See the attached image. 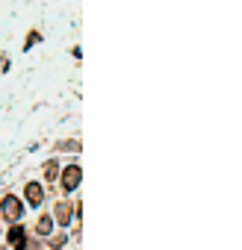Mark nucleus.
Wrapping results in <instances>:
<instances>
[{
    "instance_id": "1",
    "label": "nucleus",
    "mask_w": 242,
    "mask_h": 250,
    "mask_svg": "<svg viewBox=\"0 0 242 250\" xmlns=\"http://www.w3.org/2000/svg\"><path fill=\"white\" fill-rule=\"evenodd\" d=\"M0 215H3L9 224L21 221V215H24V200H18L15 194H6L3 200H0Z\"/></svg>"
},
{
    "instance_id": "7",
    "label": "nucleus",
    "mask_w": 242,
    "mask_h": 250,
    "mask_svg": "<svg viewBox=\"0 0 242 250\" xmlns=\"http://www.w3.org/2000/svg\"><path fill=\"white\" fill-rule=\"evenodd\" d=\"M56 174H59V165L50 159V162L45 165V177H48V180H56Z\"/></svg>"
},
{
    "instance_id": "5",
    "label": "nucleus",
    "mask_w": 242,
    "mask_h": 250,
    "mask_svg": "<svg viewBox=\"0 0 242 250\" xmlns=\"http://www.w3.org/2000/svg\"><path fill=\"white\" fill-rule=\"evenodd\" d=\"M53 224L71 227V203H68V200H59V203H56V221H53Z\"/></svg>"
},
{
    "instance_id": "3",
    "label": "nucleus",
    "mask_w": 242,
    "mask_h": 250,
    "mask_svg": "<svg viewBox=\"0 0 242 250\" xmlns=\"http://www.w3.org/2000/svg\"><path fill=\"white\" fill-rule=\"evenodd\" d=\"M80 177H83L80 165H68V168L62 171V186H65V191H77V186H80Z\"/></svg>"
},
{
    "instance_id": "8",
    "label": "nucleus",
    "mask_w": 242,
    "mask_h": 250,
    "mask_svg": "<svg viewBox=\"0 0 242 250\" xmlns=\"http://www.w3.org/2000/svg\"><path fill=\"white\" fill-rule=\"evenodd\" d=\"M39 42H42V36H39V33H36V30H33V33H30V39H27V42H24V50H30V47H36V44H39Z\"/></svg>"
},
{
    "instance_id": "2",
    "label": "nucleus",
    "mask_w": 242,
    "mask_h": 250,
    "mask_svg": "<svg viewBox=\"0 0 242 250\" xmlns=\"http://www.w3.org/2000/svg\"><path fill=\"white\" fill-rule=\"evenodd\" d=\"M24 200H27L33 209H39L42 200H45V188H42V183H27V186H24Z\"/></svg>"
},
{
    "instance_id": "6",
    "label": "nucleus",
    "mask_w": 242,
    "mask_h": 250,
    "mask_svg": "<svg viewBox=\"0 0 242 250\" xmlns=\"http://www.w3.org/2000/svg\"><path fill=\"white\" fill-rule=\"evenodd\" d=\"M50 229H53V218H50V215H42V221H39V232H42V235H50Z\"/></svg>"
},
{
    "instance_id": "4",
    "label": "nucleus",
    "mask_w": 242,
    "mask_h": 250,
    "mask_svg": "<svg viewBox=\"0 0 242 250\" xmlns=\"http://www.w3.org/2000/svg\"><path fill=\"white\" fill-rule=\"evenodd\" d=\"M6 241H9V247H24V244H27V229L15 221V227L6 232Z\"/></svg>"
},
{
    "instance_id": "9",
    "label": "nucleus",
    "mask_w": 242,
    "mask_h": 250,
    "mask_svg": "<svg viewBox=\"0 0 242 250\" xmlns=\"http://www.w3.org/2000/svg\"><path fill=\"white\" fill-rule=\"evenodd\" d=\"M77 147H80L77 142H62V145H59V150H77Z\"/></svg>"
}]
</instances>
